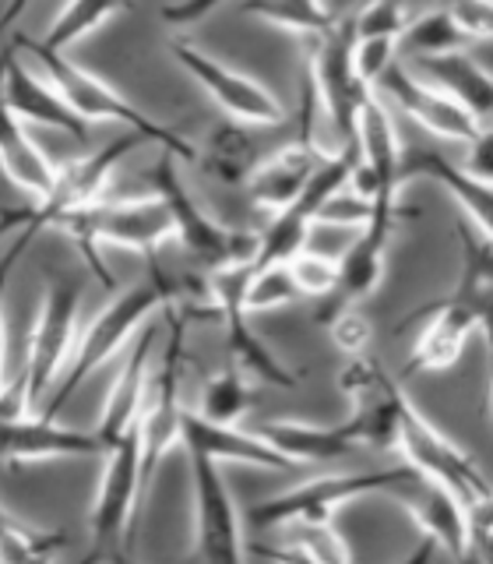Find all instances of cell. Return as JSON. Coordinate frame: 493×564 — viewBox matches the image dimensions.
I'll return each mask as SVG.
<instances>
[{"mask_svg":"<svg viewBox=\"0 0 493 564\" xmlns=\"http://www.w3.org/2000/svg\"><path fill=\"white\" fill-rule=\"evenodd\" d=\"M180 300H184V286H180V282L166 279L158 269H152L145 279L134 282L131 290L117 293L110 304L96 314V322L78 335L75 357H70V364L64 367V375L57 378V384H53L43 413L57 416L70 402V395H75L78 388L113 357V352H120L123 346L131 343V335L141 328V322H145L152 311H166L173 304H180Z\"/></svg>","mask_w":493,"mask_h":564,"instance_id":"cell-1","label":"cell"},{"mask_svg":"<svg viewBox=\"0 0 493 564\" xmlns=\"http://www.w3.org/2000/svg\"><path fill=\"white\" fill-rule=\"evenodd\" d=\"M14 46L25 50L29 57H35V64L46 70L50 82L61 88L64 99L75 106V113L85 123H96V120L99 123H106V120L123 123V128H131L134 134L149 138V141H158V145H163L166 152H173L176 159H180V163H198V149H194L184 134L169 131L166 123L152 120L149 113H141L138 106L128 96H120L110 82H102L99 75H92V70H85L81 64L64 57L61 50H50L40 40H29L25 32L14 35Z\"/></svg>","mask_w":493,"mask_h":564,"instance_id":"cell-2","label":"cell"},{"mask_svg":"<svg viewBox=\"0 0 493 564\" xmlns=\"http://www.w3.org/2000/svg\"><path fill=\"white\" fill-rule=\"evenodd\" d=\"M61 229H67V237L78 243L85 264L92 269V275L106 290H117V282L99 254L102 243H117V247H128V251L152 258L155 247H163L169 237H176L173 212L158 194H152V198H123V202L102 198L96 205L75 212V216H67Z\"/></svg>","mask_w":493,"mask_h":564,"instance_id":"cell-3","label":"cell"},{"mask_svg":"<svg viewBox=\"0 0 493 564\" xmlns=\"http://www.w3.org/2000/svg\"><path fill=\"white\" fill-rule=\"evenodd\" d=\"M78 311H81V282H70V279L50 282L40 317H35V328L29 335L25 367L11 388V392L25 402L29 413L43 410L53 384H57L64 367L75 357Z\"/></svg>","mask_w":493,"mask_h":564,"instance_id":"cell-4","label":"cell"},{"mask_svg":"<svg viewBox=\"0 0 493 564\" xmlns=\"http://www.w3.org/2000/svg\"><path fill=\"white\" fill-rule=\"evenodd\" d=\"M413 466H387L374 473H339V476H321V480L299 484L286 494H275L269 501H258L251 508V525L254 529H275L286 522H331L335 511L342 505L366 498V494L395 490Z\"/></svg>","mask_w":493,"mask_h":564,"instance_id":"cell-5","label":"cell"},{"mask_svg":"<svg viewBox=\"0 0 493 564\" xmlns=\"http://www.w3.org/2000/svg\"><path fill=\"white\" fill-rule=\"evenodd\" d=\"M310 61L307 75L314 78L317 93H321L325 113L335 123L342 145H357V120L363 99L374 93L357 70V25L352 14L339 18V25L325 35H310Z\"/></svg>","mask_w":493,"mask_h":564,"instance_id":"cell-6","label":"cell"},{"mask_svg":"<svg viewBox=\"0 0 493 564\" xmlns=\"http://www.w3.org/2000/svg\"><path fill=\"white\" fill-rule=\"evenodd\" d=\"M166 322H169L166 352H163V364H158V375L149 384L145 410H141V476H145V490L158 463H163V455L180 445V431H184V405H180L184 314H180V304L166 307Z\"/></svg>","mask_w":493,"mask_h":564,"instance_id":"cell-7","label":"cell"},{"mask_svg":"<svg viewBox=\"0 0 493 564\" xmlns=\"http://www.w3.org/2000/svg\"><path fill=\"white\" fill-rule=\"evenodd\" d=\"M339 388L349 399V420L346 427L357 437V445H374V448H395L398 445V416L405 395L402 384L387 375V370L360 352L349 357L346 370L339 375Z\"/></svg>","mask_w":493,"mask_h":564,"instance_id":"cell-8","label":"cell"},{"mask_svg":"<svg viewBox=\"0 0 493 564\" xmlns=\"http://www.w3.org/2000/svg\"><path fill=\"white\" fill-rule=\"evenodd\" d=\"M395 448L405 455V463L413 469L451 487L465 505L486 498L493 490L483 469L472 463V455L458 448L445 431H437L409 399H405L402 416H398V445Z\"/></svg>","mask_w":493,"mask_h":564,"instance_id":"cell-9","label":"cell"},{"mask_svg":"<svg viewBox=\"0 0 493 564\" xmlns=\"http://www.w3.org/2000/svg\"><path fill=\"white\" fill-rule=\"evenodd\" d=\"M258 264H216L211 269V304H216L222 325H226V343H229V357L233 367H240L243 375H251L258 381H269L278 388H293L296 378L286 367L278 364L275 352L258 339V332L251 328V311H246L243 296H246V282H251Z\"/></svg>","mask_w":493,"mask_h":564,"instance_id":"cell-10","label":"cell"},{"mask_svg":"<svg viewBox=\"0 0 493 564\" xmlns=\"http://www.w3.org/2000/svg\"><path fill=\"white\" fill-rule=\"evenodd\" d=\"M398 219H402L398 202L377 205V216L363 229H357L352 243L339 254V279H335L331 293L317 300V314H314L317 325H331L342 311L360 307L363 300L381 286L384 251H387V240H392Z\"/></svg>","mask_w":493,"mask_h":564,"instance_id":"cell-11","label":"cell"},{"mask_svg":"<svg viewBox=\"0 0 493 564\" xmlns=\"http://www.w3.org/2000/svg\"><path fill=\"white\" fill-rule=\"evenodd\" d=\"M169 53L233 120L261 123V128H275V123L286 120V106H282L261 82H254L251 75H240V70L198 50L190 40H184V35H169Z\"/></svg>","mask_w":493,"mask_h":564,"instance_id":"cell-12","label":"cell"},{"mask_svg":"<svg viewBox=\"0 0 493 564\" xmlns=\"http://www.w3.org/2000/svg\"><path fill=\"white\" fill-rule=\"evenodd\" d=\"M374 88L387 102H395L405 117L416 120L423 131L440 141H465L469 145V141L483 131V120L475 117L469 106H462L451 93H445V88L427 78H419L416 70H409L398 61L384 70Z\"/></svg>","mask_w":493,"mask_h":564,"instance_id":"cell-13","label":"cell"},{"mask_svg":"<svg viewBox=\"0 0 493 564\" xmlns=\"http://www.w3.org/2000/svg\"><path fill=\"white\" fill-rule=\"evenodd\" d=\"M145 498V476H141V420L123 434L117 445L106 452V469L92 505V529L96 543H123L134 525L138 501Z\"/></svg>","mask_w":493,"mask_h":564,"instance_id":"cell-14","label":"cell"},{"mask_svg":"<svg viewBox=\"0 0 493 564\" xmlns=\"http://www.w3.org/2000/svg\"><path fill=\"white\" fill-rule=\"evenodd\" d=\"M194 473V557L201 561H240V511L229 494L219 463L201 452H190Z\"/></svg>","mask_w":493,"mask_h":564,"instance_id":"cell-15","label":"cell"},{"mask_svg":"<svg viewBox=\"0 0 493 564\" xmlns=\"http://www.w3.org/2000/svg\"><path fill=\"white\" fill-rule=\"evenodd\" d=\"M176 159L173 152L163 149V155L155 159V166L149 170V184L152 191L169 205L173 212V223H176V237L187 247V251L205 261V264H226L229 261V243H233V229L216 223L208 212L190 198V191L184 187L180 173H176Z\"/></svg>","mask_w":493,"mask_h":564,"instance_id":"cell-16","label":"cell"},{"mask_svg":"<svg viewBox=\"0 0 493 564\" xmlns=\"http://www.w3.org/2000/svg\"><path fill=\"white\" fill-rule=\"evenodd\" d=\"M106 455L96 431L61 427L57 416H0V466L43 463V458H96Z\"/></svg>","mask_w":493,"mask_h":564,"instance_id":"cell-17","label":"cell"},{"mask_svg":"<svg viewBox=\"0 0 493 564\" xmlns=\"http://www.w3.org/2000/svg\"><path fill=\"white\" fill-rule=\"evenodd\" d=\"M405 505V511L419 522L427 540L445 546L451 557H465L472 551V525H469V505L458 498L451 487L430 480L419 469H413L405 480L387 490Z\"/></svg>","mask_w":493,"mask_h":564,"instance_id":"cell-18","label":"cell"},{"mask_svg":"<svg viewBox=\"0 0 493 564\" xmlns=\"http://www.w3.org/2000/svg\"><path fill=\"white\" fill-rule=\"evenodd\" d=\"M0 96L11 106V110L29 120V123H43V128L64 131L70 138H85L88 123L75 113V106L64 99V93L50 82V75L40 67H29L18 50L11 46L4 67H0Z\"/></svg>","mask_w":493,"mask_h":564,"instance_id":"cell-19","label":"cell"},{"mask_svg":"<svg viewBox=\"0 0 493 564\" xmlns=\"http://www.w3.org/2000/svg\"><path fill=\"white\" fill-rule=\"evenodd\" d=\"M416 317H427V325H423L419 339L409 352V364H405L409 375H427V370L451 367L462 357L469 335L480 332V311L465 304V300H458L454 293L423 307Z\"/></svg>","mask_w":493,"mask_h":564,"instance_id":"cell-20","label":"cell"},{"mask_svg":"<svg viewBox=\"0 0 493 564\" xmlns=\"http://www.w3.org/2000/svg\"><path fill=\"white\" fill-rule=\"evenodd\" d=\"M180 445L190 452H201L216 463H243V466H261V469H293V458L282 455L275 445H269L258 431H240L233 423H211L201 413L184 410V431Z\"/></svg>","mask_w":493,"mask_h":564,"instance_id":"cell-21","label":"cell"},{"mask_svg":"<svg viewBox=\"0 0 493 564\" xmlns=\"http://www.w3.org/2000/svg\"><path fill=\"white\" fill-rule=\"evenodd\" d=\"M152 332H141L134 346L128 349V360H123L117 381L110 384V395H106L102 416H99V441L102 448L110 452L117 441L128 434L134 423L141 420V410H145L149 399V384H152Z\"/></svg>","mask_w":493,"mask_h":564,"instance_id":"cell-22","label":"cell"},{"mask_svg":"<svg viewBox=\"0 0 493 564\" xmlns=\"http://www.w3.org/2000/svg\"><path fill=\"white\" fill-rule=\"evenodd\" d=\"M321 159H328V155H317L314 149L304 145V141H293V145L278 149L275 155L261 159L254 166V173L246 176V184H243L246 198H251L258 208L278 216V212H286L299 194H304V187Z\"/></svg>","mask_w":493,"mask_h":564,"instance_id":"cell-23","label":"cell"},{"mask_svg":"<svg viewBox=\"0 0 493 564\" xmlns=\"http://www.w3.org/2000/svg\"><path fill=\"white\" fill-rule=\"evenodd\" d=\"M413 176H427V181L445 187L454 205L465 212V219L493 240V184L475 181L462 166H454L451 159L437 155L434 149H413L402 159V181Z\"/></svg>","mask_w":493,"mask_h":564,"instance_id":"cell-24","label":"cell"},{"mask_svg":"<svg viewBox=\"0 0 493 564\" xmlns=\"http://www.w3.org/2000/svg\"><path fill=\"white\" fill-rule=\"evenodd\" d=\"M0 166H4L8 181L32 194L35 202L46 198L50 187L57 184V166L29 138V131L22 128V117L4 102V96H0Z\"/></svg>","mask_w":493,"mask_h":564,"instance_id":"cell-25","label":"cell"},{"mask_svg":"<svg viewBox=\"0 0 493 564\" xmlns=\"http://www.w3.org/2000/svg\"><path fill=\"white\" fill-rule=\"evenodd\" d=\"M269 445H275L293 463H335V458H346L349 452H357V437L349 434L346 423H335V427H317V423L304 420H272L258 431Z\"/></svg>","mask_w":493,"mask_h":564,"instance_id":"cell-26","label":"cell"},{"mask_svg":"<svg viewBox=\"0 0 493 564\" xmlns=\"http://www.w3.org/2000/svg\"><path fill=\"white\" fill-rule=\"evenodd\" d=\"M416 70L427 82L451 93L462 106H469L480 120L493 117V70H486L480 61L469 57L465 50L440 53V57H419Z\"/></svg>","mask_w":493,"mask_h":564,"instance_id":"cell-27","label":"cell"},{"mask_svg":"<svg viewBox=\"0 0 493 564\" xmlns=\"http://www.w3.org/2000/svg\"><path fill=\"white\" fill-rule=\"evenodd\" d=\"M198 159L216 181L246 184V176L258 166V145H254V138L246 134V123L233 120V123H222L216 131H208L205 155Z\"/></svg>","mask_w":493,"mask_h":564,"instance_id":"cell-28","label":"cell"},{"mask_svg":"<svg viewBox=\"0 0 493 564\" xmlns=\"http://www.w3.org/2000/svg\"><path fill=\"white\" fill-rule=\"evenodd\" d=\"M469 43H472L469 32L458 25V18L451 14L448 4L409 18V25H405V32L398 35V46L409 53L413 61H419V57H440V53L465 50Z\"/></svg>","mask_w":493,"mask_h":564,"instance_id":"cell-29","label":"cell"},{"mask_svg":"<svg viewBox=\"0 0 493 564\" xmlns=\"http://www.w3.org/2000/svg\"><path fill=\"white\" fill-rule=\"evenodd\" d=\"M240 11L299 35H325L339 25V18L321 0H240Z\"/></svg>","mask_w":493,"mask_h":564,"instance_id":"cell-30","label":"cell"},{"mask_svg":"<svg viewBox=\"0 0 493 564\" xmlns=\"http://www.w3.org/2000/svg\"><path fill=\"white\" fill-rule=\"evenodd\" d=\"M282 529H286L282 546H272V551H258V554H264V557H286V561H321V564L349 561V546L331 529V522H286Z\"/></svg>","mask_w":493,"mask_h":564,"instance_id":"cell-31","label":"cell"},{"mask_svg":"<svg viewBox=\"0 0 493 564\" xmlns=\"http://www.w3.org/2000/svg\"><path fill=\"white\" fill-rule=\"evenodd\" d=\"M120 8H123V0H67L40 43L64 53L75 43H81L85 35H92L96 29H102Z\"/></svg>","mask_w":493,"mask_h":564,"instance_id":"cell-32","label":"cell"},{"mask_svg":"<svg viewBox=\"0 0 493 564\" xmlns=\"http://www.w3.org/2000/svg\"><path fill=\"white\" fill-rule=\"evenodd\" d=\"M254 405L251 381L240 367H226L216 378H208L201 388V416L211 423H237Z\"/></svg>","mask_w":493,"mask_h":564,"instance_id":"cell-33","label":"cell"},{"mask_svg":"<svg viewBox=\"0 0 493 564\" xmlns=\"http://www.w3.org/2000/svg\"><path fill=\"white\" fill-rule=\"evenodd\" d=\"M64 536L61 533H43L32 529L22 519H14L11 511L0 505V561L18 564V561H43L53 551H61Z\"/></svg>","mask_w":493,"mask_h":564,"instance_id":"cell-34","label":"cell"},{"mask_svg":"<svg viewBox=\"0 0 493 564\" xmlns=\"http://www.w3.org/2000/svg\"><path fill=\"white\" fill-rule=\"evenodd\" d=\"M304 296L293 279V269L289 261H272V264H258L251 282H246V296L243 304L251 314L258 311H275V307H286V304H296V300Z\"/></svg>","mask_w":493,"mask_h":564,"instance_id":"cell-35","label":"cell"},{"mask_svg":"<svg viewBox=\"0 0 493 564\" xmlns=\"http://www.w3.org/2000/svg\"><path fill=\"white\" fill-rule=\"evenodd\" d=\"M377 216V202L363 198V194H357L349 187H339L331 194V198L321 205V212H317V226H335V229H363L370 219Z\"/></svg>","mask_w":493,"mask_h":564,"instance_id":"cell-36","label":"cell"},{"mask_svg":"<svg viewBox=\"0 0 493 564\" xmlns=\"http://www.w3.org/2000/svg\"><path fill=\"white\" fill-rule=\"evenodd\" d=\"M289 269H293V279H296L299 293L321 300L325 293H331L335 279H339V258L304 247V251H296L289 258Z\"/></svg>","mask_w":493,"mask_h":564,"instance_id":"cell-37","label":"cell"},{"mask_svg":"<svg viewBox=\"0 0 493 564\" xmlns=\"http://www.w3.org/2000/svg\"><path fill=\"white\" fill-rule=\"evenodd\" d=\"M352 25H357V35L366 40V35H387V40H398L409 25V14H405L402 0H366V4L352 14Z\"/></svg>","mask_w":493,"mask_h":564,"instance_id":"cell-38","label":"cell"},{"mask_svg":"<svg viewBox=\"0 0 493 564\" xmlns=\"http://www.w3.org/2000/svg\"><path fill=\"white\" fill-rule=\"evenodd\" d=\"M395 50H398V40H387V35H366V40L357 35V70L370 88H374L384 70L398 61Z\"/></svg>","mask_w":493,"mask_h":564,"instance_id":"cell-39","label":"cell"},{"mask_svg":"<svg viewBox=\"0 0 493 564\" xmlns=\"http://www.w3.org/2000/svg\"><path fill=\"white\" fill-rule=\"evenodd\" d=\"M35 234L40 229H18V234H11V247L4 254H0V392H4V296H8V282H11V272H14V264L22 261V254L29 251V243L35 240Z\"/></svg>","mask_w":493,"mask_h":564,"instance_id":"cell-40","label":"cell"},{"mask_svg":"<svg viewBox=\"0 0 493 564\" xmlns=\"http://www.w3.org/2000/svg\"><path fill=\"white\" fill-rule=\"evenodd\" d=\"M328 328H331L335 346H339L346 357H360V352L366 349V343H370V322H366V317L357 307L342 311Z\"/></svg>","mask_w":493,"mask_h":564,"instance_id":"cell-41","label":"cell"},{"mask_svg":"<svg viewBox=\"0 0 493 564\" xmlns=\"http://www.w3.org/2000/svg\"><path fill=\"white\" fill-rule=\"evenodd\" d=\"M469 40H493V0H448Z\"/></svg>","mask_w":493,"mask_h":564,"instance_id":"cell-42","label":"cell"},{"mask_svg":"<svg viewBox=\"0 0 493 564\" xmlns=\"http://www.w3.org/2000/svg\"><path fill=\"white\" fill-rule=\"evenodd\" d=\"M465 173L475 181L493 184V128H483L469 141V159H465Z\"/></svg>","mask_w":493,"mask_h":564,"instance_id":"cell-43","label":"cell"},{"mask_svg":"<svg viewBox=\"0 0 493 564\" xmlns=\"http://www.w3.org/2000/svg\"><path fill=\"white\" fill-rule=\"evenodd\" d=\"M219 4H222V0H176V4L163 8V18H166L169 25H176V29H187L194 22H201V18L208 11H216Z\"/></svg>","mask_w":493,"mask_h":564,"instance_id":"cell-44","label":"cell"},{"mask_svg":"<svg viewBox=\"0 0 493 564\" xmlns=\"http://www.w3.org/2000/svg\"><path fill=\"white\" fill-rule=\"evenodd\" d=\"M22 11H25V0H14V4L8 8V14L0 18V35H4V32L18 22V14H22Z\"/></svg>","mask_w":493,"mask_h":564,"instance_id":"cell-45","label":"cell"},{"mask_svg":"<svg viewBox=\"0 0 493 564\" xmlns=\"http://www.w3.org/2000/svg\"><path fill=\"white\" fill-rule=\"evenodd\" d=\"M490 427H493V381H490Z\"/></svg>","mask_w":493,"mask_h":564,"instance_id":"cell-46","label":"cell"},{"mask_svg":"<svg viewBox=\"0 0 493 564\" xmlns=\"http://www.w3.org/2000/svg\"><path fill=\"white\" fill-rule=\"evenodd\" d=\"M483 551H486V554H490V557H493V536H490V540H486V543H483Z\"/></svg>","mask_w":493,"mask_h":564,"instance_id":"cell-47","label":"cell"}]
</instances>
